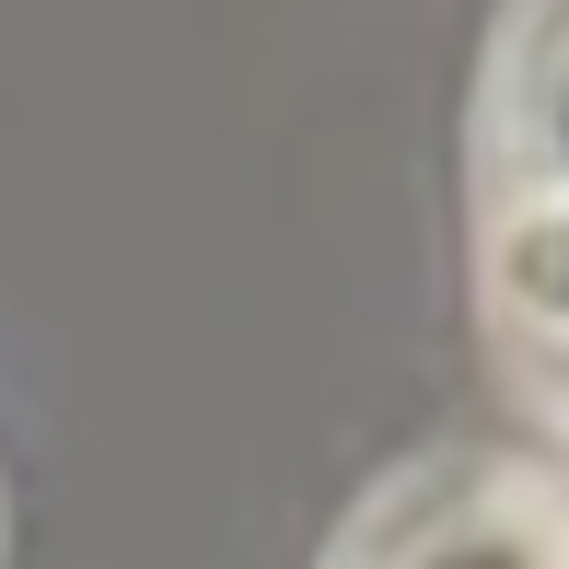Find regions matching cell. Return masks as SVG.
I'll use <instances>...</instances> for the list:
<instances>
[{
	"mask_svg": "<svg viewBox=\"0 0 569 569\" xmlns=\"http://www.w3.org/2000/svg\"><path fill=\"white\" fill-rule=\"evenodd\" d=\"M488 302L569 396V0H523L488 82Z\"/></svg>",
	"mask_w": 569,
	"mask_h": 569,
	"instance_id": "cell-1",
	"label": "cell"
},
{
	"mask_svg": "<svg viewBox=\"0 0 569 569\" xmlns=\"http://www.w3.org/2000/svg\"><path fill=\"white\" fill-rule=\"evenodd\" d=\"M338 569H569V488L523 465L419 477L349 535Z\"/></svg>",
	"mask_w": 569,
	"mask_h": 569,
	"instance_id": "cell-2",
	"label": "cell"
}]
</instances>
